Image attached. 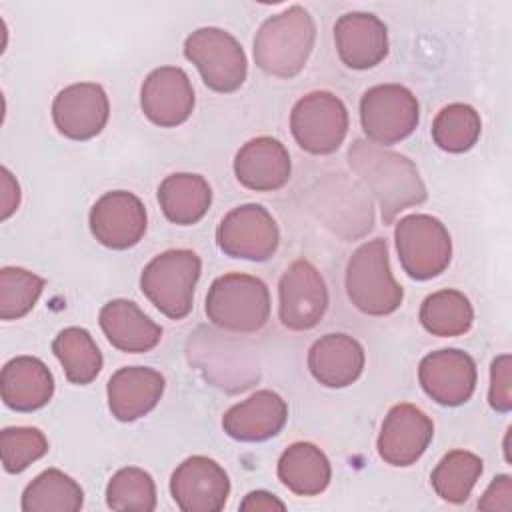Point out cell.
<instances>
[{
  "mask_svg": "<svg viewBox=\"0 0 512 512\" xmlns=\"http://www.w3.org/2000/svg\"><path fill=\"white\" fill-rule=\"evenodd\" d=\"M348 166L376 200L384 224L394 222L400 212L422 204L428 196L416 164L386 146L354 140L348 148Z\"/></svg>",
  "mask_w": 512,
  "mask_h": 512,
  "instance_id": "1",
  "label": "cell"
},
{
  "mask_svg": "<svg viewBox=\"0 0 512 512\" xmlns=\"http://www.w3.org/2000/svg\"><path fill=\"white\" fill-rule=\"evenodd\" d=\"M316 40L312 14L302 6H290L262 22L254 36L256 66L276 78H292L306 66Z\"/></svg>",
  "mask_w": 512,
  "mask_h": 512,
  "instance_id": "2",
  "label": "cell"
},
{
  "mask_svg": "<svg viewBox=\"0 0 512 512\" xmlns=\"http://www.w3.org/2000/svg\"><path fill=\"white\" fill-rule=\"evenodd\" d=\"M204 310L208 320L220 330L254 334L270 318V292L258 276L230 272L212 282Z\"/></svg>",
  "mask_w": 512,
  "mask_h": 512,
  "instance_id": "3",
  "label": "cell"
},
{
  "mask_svg": "<svg viewBox=\"0 0 512 512\" xmlns=\"http://www.w3.org/2000/svg\"><path fill=\"white\" fill-rule=\"evenodd\" d=\"M346 294L368 316H388L404 300V290L390 270L388 244L384 238L364 242L346 264Z\"/></svg>",
  "mask_w": 512,
  "mask_h": 512,
  "instance_id": "4",
  "label": "cell"
},
{
  "mask_svg": "<svg viewBox=\"0 0 512 512\" xmlns=\"http://www.w3.org/2000/svg\"><path fill=\"white\" fill-rule=\"evenodd\" d=\"M202 272V260L186 248L166 250L154 256L142 270V294L170 320H182L190 314L194 288Z\"/></svg>",
  "mask_w": 512,
  "mask_h": 512,
  "instance_id": "5",
  "label": "cell"
},
{
  "mask_svg": "<svg viewBox=\"0 0 512 512\" xmlns=\"http://www.w3.org/2000/svg\"><path fill=\"white\" fill-rule=\"evenodd\" d=\"M394 242L404 272L414 280L442 274L452 260V238L446 226L430 214H410L396 222Z\"/></svg>",
  "mask_w": 512,
  "mask_h": 512,
  "instance_id": "6",
  "label": "cell"
},
{
  "mask_svg": "<svg viewBox=\"0 0 512 512\" xmlns=\"http://www.w3.org/2000/svg\"><path fill=\"white\" fill-rule=\"evenodd\" d=\"M184 56L198 68L204 84L220 94L236 92L248 74L240 42L226 30L206 26L184 40Z\"/></svg>",
  "mask_w": 512,
  "mask_h": 512,
  "instance_id": "7",
  "label": "cell"
},
{
  "mask_svg": "<svg viewBox=\"0 0 512 512\" xmlns=\"http://www.w3.org/2000/svg\"><path fill=\"white\" fill-rule=\"evenodd\" d=\"M348 124L344 102L328 90L308 92L290 112L294 140L302 150L316 156L336 152L348 134Z\"/></svg>",
  "mask_w": 512,
  "mask_h": 512,
  "instance_id": "8",
  "label": "cell"
},
{
  "mask_svg": "<svg viewBox=\"0 0 512 512\" xmlns=\"http://www.w3.org/2000/svg\"><path fill=\"white\" fill-rule=\"evenodd\" d=\"M420 120L416 96L402 84H378L360 98V124L366 140L390 146L408 138Z\"/></svg>",
  "mask_w": 512,
  "mask_h": 512,
  "instance_id": "9",
  "label": "cell"
},
{
  "mask_svg": "<svg viewBox=\"0 0 512 512\" xmlns=\"http://www.w3.org/2000/svg\"><path fill=\"white\" fill-rule=\"evenodd\" d=\"M328 288L318 268L300 258L294 260L278 282V318L294 332H306L320 324L328 310Z\"/></svg>",
  "mask_w": 512,
  "mask_h": 512,
  "instance_id": "10",
  "label": "cell"
},
{
  "mask_svg": "<svg viewBox=\"0 0 512 512\" xmlns=\"http://www.w3.org/2000/svg\"><path fill=\"white\" fill-rule=\"evenodd\" d=\"M216 242L230 258L264 262L278 250L280 230L274 216L262 204H242L220 220Z\"/></svg>",
  "mask_w": 512,
  "mask_h": 512,
  "instance_id": "11",
  "label": "cell"
},
{
  "mask_svg": "<svg viewBox=\"0 0 512 512\" xmlns=\"http://www.w3.org/2000/svg\"><path fill=\"white\" fill-rule=\"evenodd\" d=\"M170 494L184 512H220L230 496V480L216 460L190 456L172 472Z\"/></svg>",
  "mask_w": 512,
  "mask_h": 512,
  "instance_id": "12",
  "label": "cell"
},
{
  "mask_svg": "<svg viewBox=\"0 0 512 512\" xmlns=\"http://www.w3.org/2000/svg\"><path fill=\"white\" fill-rule=\"evenodd\" d=\"M476 362L458 348H442L422 358L418 380L422 390L440 406L466 404L476 390Z\"/></svg>",
  "mask_w": 512,
  "mask_h": 512,
  "instance_id": "13",
  "label": "cell"
},
{
  "mask_svg": "<svg viewBox=\"0 0 512 512\" xmlns=\"http://www.w3.org/2000/svg\"><path fill=\"white\" fill-rule=\"evenodd\" d=\"M110 116L106 90L96 82H78L62 88L52 102L56 130L70 140H90L98 136Z\"/></svg>",
  "mask_w": 512,
  "mask_h": 512,
  "instance_id": "14",
  "label": "cell"
},
{
  "mask_svg": "<svg viewBox=\"0 0 512 512\" xmlns=\"http://www.w3.org/2000/svg\"><path fill=\"white\" fill-rule=\"evenodd\" d=\"M146 208L126 190L102 194L90 210V232L106 248L126 250L136 246L146 232Z\"/></svg>",
  "mask_w": 512,
  "mask_h": 512,
  "instance_id": "15",
  "label": "cell"
},
{
  "mask_svg": "<svg viewBox=\"0 0 512 512\" xmlns=\"http://www.w3.org/2000/svg\"><path fill=\"white\" fill-rule=\"evenodd\" d=\"M434 422L414 404H396L388 410L378 440V456L390 466H412L430 446Z\"/></svg>",
  "mask_w": 512,
  "mask_h": 512,
  "instance_id": "16",
  "label": "cell"
},
{
  "mask_svg": "<svg viewBox=\"0 0 512 512\" xmlns=\"http://www.w3.org/2000/svg\"><path fill=\"white\" fill-rule=\"evenodd\" d=\"M194 102L192 82L178 66L152 70L140 88V108L144 116L160 128L184 124L194 110Z\"/></svg>",
  "mask_w": 512,
  "mask_h": 512,
  "instance_id": "17",
  "label": "cell"
},
{
  "mask_svg": "<svg viewBox=\"0 0 512 512\" xmlns=\"http://www.w3.org/2000/svg\"><path fill=\"white\" fill-rule=\"evenodd\" d=\"M334 176L328 186L320 184V200L316 204L318 218L346 240L360 238L372 230V204L358 184L346 180L342 174Z\"/></svg>",
  "mask_w": 512,
  "mask_h": 512,
  "instance_id": "18",
  "label": "cell"
},
{
  "mask_svg": "<svg viewBox=\"0 0 512 512\" xmlns=\"http://www.w3.org/2000/svg\"><path fill=\"white\" fill-rule=\"evenodd\" d=\"M334 44L348 68L368 70L388 54V28L370 12H346L334 24Z\"/></svg>",
  "mask_w": 512,
  "mask_h": 512,
  "instance_id": "19",
  "label": "cell"
},
{
  "mask_svg": "<svg viewBox=\"0 0 512 512\" xmlns=\"http://www.w3.org/2000/svg\"><path fill=\"white\" fill-rule=\"evenodd\" d=\"M292 162L286 146L272 136L248 140L234 158L236 180L254 192H274L288 184Z\"/></svg>",
  "mask_w": 512,
  "mask_h": 512,
  "instance_id": "20",
  "label": "cell"
},
{
  "mask_svg": "<svg viewBox=\"0 0 512 512\" xmlns=\"http://www.w3.org/2000/svg\"><path fill=\"white\" fill-rule=\"evenodd\" d=\"M164 376L150 366H124L106 386L108 408L120 422H134L156 408L164 394Z\"/></svg>",
  "mask_w": 512,
  "mask_h": 512,
  "instance_id": "21",
  "label": "cell"
},
{
  "mask_svg": "<svg viewBox=\"0 0 512 512\" xmlns=\"http://www.w3.org/2000/svg\"><path fill=\"white\" fill-rule=\"evenodd\" d=\"M288 420L286 400L272 390H258L222 416L224 432L240 442H262L276 436Z\"/></svg>",
  "mask_w": 512,
  "mask_h": 512,
  "instance_id": "22",
  "label": "cell"
},
{
  "mask_svg": "<svg viewBox=\"0 0 512 512\" xmlns=\"http://www.w3.org/2000/svg\"><path fill=\"white\" fill-rule=\"evenodd\" d=\"M362 344L342 332L322 336L308 350L310 374L326 388H346L354 384L364 370Z\"/></svg>",
  "mask_w": 512,
  "mask_h": 512,
  "instance_id": "23",
  "label": "cell"
},
{
  "mask_svg": "<svg viewBox=\"0 0 512 512\" xmlns=\"http://www.w3.org/2000/svg\"><path fill=\"white\" fill-rule=\"evenodd\" d=\"M98 322L108 342L128 354L148 352L162 340V328L132 300L116 298L106 302Z\"/></svg>",
  "mask_w": 512,
  "mask_h": 512,
  "instance_id": "24",
  "label": "cell"
},
{
  "mask_svg": "<svg viewBox=\"0 0 512 512\" xmlns=\"http://www.w3.org/2000/svg\"><path fill=\"white\" fill-rule=\"evenodd\" d=\"M0 392L8 408L16 412H34L50 402L54 394V378L42 360L34 356H16L2 368Z\"/></svg>",
  "mask_w": 512,
  "mask_h": 512,
  "instance_id": "25",
  "label": "cell"
},
{
  "mask_svg": "<svg viewBox=\"0 0 512 512\" xmlns=\"http://www.w3.org/2000/svg\"><path fill=\"white\" fill-rule=\"evenodd\" d=\"M158 204L170 222L192 226L206 216L212 204V188L200 174L176 172L160 182Z\"/></svg>",
  "mask_w": 512,
  "mask_h": 512,
  "instance_id": "26",
  "label": "cell"
},
{
  "mask_svg": "<svg viewBox=\"0 0 512 512\" xmlns=\"http://www.w3.org/2000/svg\"><path fill=\"white\" fill-rule=\"evenodd\" d=\"M278 478L296 496H316L330 484V460L316 444L294 442L278 460Z\"/></svg>",
  "mask_w": 512,
  "mask_h": 512,
  "instance_id": "27",
  "label": "cell"
},
{
  "mask_svg": "<svg viewBox=\"0 0 512 512\" xmlns=\"http://www.w3.org/2000/svg\"><path fill=\"white\" fill-rule=\"evenodd\" d=\"M84 504L80 484L58 468L40 472L22 492L24 512H78Z\"/></svg>",
  "mask_w": 512,
  "mask_h": 512,
  "instance_id": "28",
  "label": "cell"
},
{
  "mask_svg": "<svg viewBox=\"0 0 512 512\" xmlns=\"http://www.w3.org/2000/svg\"><path fill=\"white\" fill-rule=\"evenodd\" d=\"M52 352L72 384H90L102 370V352L84 328L70 326L60 330L52 340Z\"/></svg>",
  "mask_w": 512,
  "mask_h": 512,
  "instance_id": "29",
  "label": "cell"
},
{
  "mask_svg": "<svg viewBox=\"0 0 512 512\" xmlns=\"http://www.w3.org/2000/svg\"><path fill=\"white\" fill-rule=\"evenodd\" d=\"M420 322L434 336L450 338L466 334L474 322V310L460 290L444 288L424 298L420 306Z\"/></svg>",
  "mask_w": 512,
  "mask_h": 512,
  "instance_id": "30",
  "label": "cell"
},
{
  "mask_svg": "<svg viewBox=\"0 0 512 512\" xmlns=\"http://www.w3.org/2000/svg\"><path fill=\"white\" fill-rule=\"evenodd\" d=\"M482 458L468 450H452L448 452L432 470L430 482L434 492L450 502L462 504L472 494L478 478L482 476Z\"/></svg>",
  "mask_w": 512,
  "mask_h": 512,
  "instance_id": "31",
  "label": "cell"
},
{
  "mask_svg": "<svg viewBox=\"0 0 512 512\" xmlns=\"http://www.w3.org/2000/svg\"><path fill=\"white\" fill-rule=\"evenodd\" d=\"M482 120L474 106L454 102L444 106L432 124L434 144L450 154L468 152L480 138Z\"/></svg>",
  "mask_w": 512,
  "mask_h": 512,
  "instance_id": "32",
  "label": "cell"
},
{
  "mask_svg": "<svg viewBox=\"0 0 512 512\" xmlns=\"http://www.w3.org/2000/svg\"><path fill=\"white\" fill-rule=\"evenodd\" d=\"M106 506L110 510L152 512L156 508V484L152 476L136 466L120 468L106 486Z\"/></svg>",
  "mask_w": 512,
  "mask_h": 512,
  "instance_id": "33",
  "label": "cell"
},
{
  "mask_svg": "<svg viewBox=\"0 0 512 512\" xmlns=\"http://www.w3.org/2000/svg\"><path fill=\"white\" fill-rule=\"evenodd\" d=\"M44 284V278L26 268L4 266L0 270V318H24L38 302Z\"/></svg>",
  "mask_w": 512,
  "mask_h": 512,
  "instance_id": "34",
  "label": "cell"
},
{
  "mask_svg": "<svg viewBox=\"0 0 512 512\" xmlns=\"http://www.w3.org/2000/svg\"><path fill=\"white\" fill-rule=\"evenodd\" d=\"M48 452V438L32 426H10L0 432L2 466L8 474L24 472Z\"/></svg>",
  "mask_w": 512,
  "mask_h": 512,
  "instance_id": "35",
  "label": "cell"
},
{
  "mask_svg": "<svg viewBox=\"0 0 512 512\" xmlns=\"http://www.w3.org/2000/svg\"><path fill=\"white\" fill-rule=\"evenodd\" d=\"M510 370L512 358L510 354H500L492 360L490 366V388L488 402L496 412H510L512 408V388H510Z\"/></svg>",
  "mask_w": 512,
  "mask_h": 512,
  "instance_id": "36",
  "label": "cell"
},
{
  "mask_svg": "<svg viewBox=\"0 0 512 512\" xmlns=\"http://www.w3.org/2000/svg\"><path fill=\"white\" fill-rule=\"evenodd\" d=\"M484 512H510L512 510V478L508 474L496 476L478 500Z\"/></svg>",
  "mask_w": 512,
  "mask_h": 512,
  "instance_id": "37",
  "label": "cell"
},
{
  "mask_svg": "<svg viewBox=\"0 0 512 512\" xmlns=\"http://www.w3.org/2000/svg\"><path fill=\"white\" fill-rule=\"evenodd\" d=\"M0 188H2L0 218L8 220L18 210V204H20V186L8 168L0 170Z\"/></svg>",
  "mask_w": 512,
  "mask_h": 512,
  "instance_id": "38",
  "label": "cell"
},
{
  "mask_svg": "<svg viewBox=\"0 0 512 512\" xmlns=\"http://www.w3.org/2000/svg\"><path fill=\"white\" fill-rule=\"evenodd\" d=\"M240 510L244 512H268V510H286V504L282 500H278L274 494L266 492V490H252L244 496V500L240 502Z\"/></svg>",
  "mask_w": 512,
  "mask_h": 512,
  "instance_id": "39",
  "label": "cell"
},
{
  "mask_svg": "<svg viewBox=\"0 0 512 512\" xmlns=\"http://www.w3.org/2000/svg\"><path fill=\"white\" fill-rule=\"evenodd\" d=\"M508 438H510V428L506 432V438H504V456H506V462H510V448H508Z\"/></svg>",
  "mask_w": 512,
  "mask_h": 512,
  "instance_id": "40",
  "label": "cell"
}]
</instances>
